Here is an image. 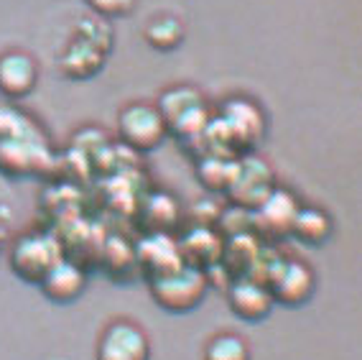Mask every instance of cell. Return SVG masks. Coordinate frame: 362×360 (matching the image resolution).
I'll list each match as a JSON object with an SVG mask.
<instances>
[{"instance_id":"6da1fadb","label":"cell","mask_w":362,"mask_h":360,"mask_svg":"<svg viewBox=\"0 0 362 360\" xmlns=\"http://www.w3.org/2000/svg\"><path fill=\"white\" fill-rule=\"evenodd\" d=\"M112 52V31L98 16L79 18L64 52L59 57V69L69 79H90L105 67Z\"/></svg>"},{"instance_id":"7a4b0ae2","label":"cell","mask_w":362,"mask_h":360,"mask_svg":"<svg viewBox=\"0 0 362 360\" xmlns=\"http://www.w3.org/2000/svg\"><path fill=\"white\" fill-rule=\"evenodd\" d=\"M148 289L161 309L184 315V312H192L204 302L209 289V276L207 271L197 269V266L179 264L171 271L153 274Z\"/></svg>"},{"instance_id":"3957f363","label":"cell","mask_w":362,"mask_h":360,"mask_svg":"<svg viewBox=\"0 0 362 360\" xmlns=\"http://www.w3.org/2000/svg\"><path fill=\"white\" fill-rule=\"evenodd\" d=\"M156 108L161 113L168 133H176L181 138L202 135L209 123L204 97H202V92L197 87H189V84L166 87L161 92V97H158Z\"/></svg>"},{"instance_id":"277c9868","label":"cell","mask_w":362,"mask_h":360,"mask_svg":"<svg viewBox=\"0 0 362 360\" xmlns=\"http://www.w3.org/2000/svg\"><path fill=\"white\" fill-rule=\"evenodd\" d=\"M260 281L268 286L273 296V304L296 309L311 302V296L317 294V271L311 269L301 258H279L268 266Z\"/></svg>"},{"instance_id":"5b68a950","label":"cell","mask_w":362,"mask_h":360,"mask_svg":"<svg viewBox=\"0 0 362 360\" xmlns=\"http://www.w3.org/2000/svg\"><path fill=\"white\" fill-rule=\"evenodd\" d=\"M117 135L128 148L148 154L161 146L168 130L153 103H130L117 113Z\"/></svg>"},{"instance_id":"8992f818","label":"cell","mask_w":362,"mask_h":360,"mask_svg":"<svg viewBox=\"0 0 362 360\" xmlns=\"http://www.w3.org/2000/svg\"><path fill=\"white\" fill-rule=\"evenodd\" d=\"M95 360H151L148 332L128 317H115L95 342Z\"/></svg>"},{"instance_id":"52a82bcc","label":"cell","mask_w":362,"mask_h":360,"mask_svg":"<svg viewBox=\"0 0 362 360\" xmlns=\"http://www.w3.org/2000/svg\"><path fill=\"white\" fill-rule=\"evenodd\" d=\"M217 128L222 130V141L230 148H250L252 143L263 138L265 116L260 105H255L247 97H230L222 105Z\"/></svg>"},{"instance_id":"ba28073f","label":"cell","mask_w":362,"mask_h":360,"mask_svg":"<svg viewBox=\"0 0 362 360\" xmlns=\"http://www.w3.org/2000/svg\"><path fill=\"white\" fill-rule=\"evenodd\" d=\"M59 261H62V245L52 235H41V232L18 238L11 251V269L16 271V276L31 283H41V279Z\"/></svg>"},{"instance_id":"9c48e42d","label":"cell","mask_w":362,"mask_h":360,"mask_svg":"<svg viewBox=\"0 0 362 360\" xmlns=\"http://www.w3.org/2000/svg\"><path fill=\"white\" fill-rule=\"evenodd\" d=\"M273 171L260 156H243L235 161V174L230 181V197L243 210H255L273 192Z\"/></svg>"},{"instance_id":"30bf717a","label":"cell","mask_w":362,"mask_h":360,"mask_svg":"<svg viewBox=\"0 0 362 360\" xmlns=\"http://www.w3.org/2000/svg\"><path fill=\"white\" fill-rule=\"evenodd\" d=\"M39 84V62L23 49L0 54V92L11 100H23Z\"/></svg>"},{"instance_id":"8fae6325","label":"cell","mask_w":362,"mask_h":360,"mask_svg":"<svg viewBox=\"0 0 362 360\" xmlns=\"http://www.w3.org/2000/svg\"><path fill=\"white\" fill-rule=\"evenodd\" d=\"M230 312L243 322H263L273 312V296L260 279L255 276H238L233 286L227 289Z\"/></svg>"},{"instance_id":"7c38bea8","label":"cell","mask_w":362,"mask_h":360,"mask_svg":"<svg viewBox=\"0 0 362 360\" xmlns=\"http://www.w3.org/2000/svg\"><path fill=\"white\" fill-rule=\"evenodd\" d=\"M179 256L184 264L197 266V269L207 271L212 266L222 264V253H225V243L214 230L209 227H192V230L179 240Z\"/></svg>"},{"instance_id":"4fadbf2b","label":"cell","mask_w":362,"mask_h":360,"mask_svg":"<svg viewBox=\"0 0 362 360\" xmlns=\"http://www.w3.org/2000/svg\"><path fill=\"white\" fill-rule=\"evenodd\" d=\"M298 207H301V202L288 189L273 187V192L255 207V220L260 223V227L271 230L273 235H288Z\"/></svg>"},{"instance_id":"5bb4252c","label":"cell","mask_w":362,"mask_h":360,"mask_svg":"<svg viewBox=\"0 0 362 360\" xmlns=\"http://www.w3.org/2000/svg\"><path fill=\"white\" fill-rule=\"evenodd\" d=\"M41 291L46 299H52L57 304H71L74 299H79L87 286V276L77 264H71L66 258H62L44 279H41Z\"/></svg>"},{"instance_id":"9a60e30c","label":"cell","mask_w":362,"mask_h":360,"mask_svg":"<svg viewBox=\"0 0 362 360\" xmlns=\"http://www.w3.org/2000/svg\"><path fill=\"white\" fill-rule=\"evenodd\" d=\"M332 232H334V223H332V215L327 210L301 205L288 235L298 238L304 245H324L332 238Z\"/></svg>"},{"instance_id":"2e32d148","label":"cell","mask_w":362,"mask_h":360,"mask_svg":"<svg viewBox=\"0 0 362 360\" xmlns=\"http://www.w3.org/2000/svg\"><path fill=\"white\" fill-rule=\"evenodd\" d=\"M184 36H187V28L181 23V18L171 13H161V16H153V18L146 23L143 28V39L151 49L156 52H176L181 44H184Z\"/></svg>"},{"instance_id":"e0dca14e","label":"cell","mask_w":362,"mask_h":360,"mask_svg":"<svg viewBox=\"0 0 362 360\" xmlns=\"http://www.w3.org/2000/svg\"><path fill=\"white\" fill-rule=\"evenodd\" d=\"M138 256H141V264L151 271V276L184 264L179 256V245L168 235H163V232H153L151 240H143V245L138 248Z\"/></svg>"},{"instance_id":"ac0fdd59","label":"cell","mask_w":362,"mask_h":360,"mask_svg":"<svg viewBox=\"0 0 362 360\" xmlns=\"http://www.w3.org/2000/svg\"><path fill=\"white\" fill-rule=\"evenodd\" d=\"M202 360H252L247 340L238 332H217L204 342Z\"/></svg>"},{"instance_id":"d6986e66","label":"cell","mask_w":362,"mask_h":360,"mask_svg":"<svg viewBox=\"0 0 362 360\" xmlns=\"http://www.w3.org/2000/svg\"><path fill=\"white\" fill-rule=\"evenodd\" d=\"M235 161L238 159L214 156V154L207 156V159H202V164H199L202 184L207 189H222V192H227L230 181H233V174H235Z\"/></svg>"},{"instance_id":"ffe728a7","label":"cell","mask_w":362,"mask_h":360,"mask_svg":"<svg viewBox=\"0 0 362 360\" xmlns=\"http://www.w3.org/2000/svg\"><path fill=\"white\" fill-rule=\"evenodd\" d=\"M84 3H87V8H90L92 13L103 21L125 18L136 8V0H84Z\"/></svg>"}]
</instances>
